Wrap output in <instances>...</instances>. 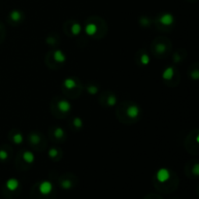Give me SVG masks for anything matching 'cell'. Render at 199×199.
<instances>
[{
    "mask_svg": "<svg viewBox=\"0 0 199 199\" xmlns=\"http://www.w3.org/2000/svg\"><path fill=\"white\" fill-rule=\"evenodd\" d=\"M169 178H170V172L168 169L160 168L156 172V179L160 183H165L166 181L169 180Z\"/></svg>",
    "mask_w": 199,
    "mask_h": 199,
    "instance_id": "6da1fadb",
    "label": "cell"
},
{
    "mask_svg": "<svg viewBox=\"0 0 199 199\" xmlns=\"http://www.w3.org/2000/svg\"><path fill=\"white\" fill-rule=\"evenodd\" d=\"M53 190V184L49 181H43L39 185V191L42 193V194L47 195Z\"/></svg>",
    "mask_w": 199,
    "mask_h": 199,
    "instance_id": "7a4b0ae2",
    "label": "cell"
},
{
    "mask_svg": "<svg viewBox=\"0 0 199 199\" xmlns=\"http://www.w3.org/2000/svg\"><path fill=\"white\" fill-rule=\"evenodd\" d=\"M160 23H162L163 25H166V27H169V25H172L174 23V17L171 14H163L159 19Z\"/></svg>",
    "mask_w": 199,
    "mask_h": 199,
    "instance_id": "3957f363",
    "label": "cell"
},
{
    "mask_svg": "<svg viewBox=\"0 0 199 199\" xmlns=\"http://www.w3.org/2000/svg\"><path fill=\"white\" fill-rule=\"evenodd\" d=\"M126 114L129 118L131 119H135L137 118L139 115H140V108L136 105H132V106H129L126 110Z\"/></svg>",
    "mask_w": 199,
    "mask_h": 199,
    "instance_id": "277c9868",
    "label": "cell"
},
{
    "mask_svg": "<svg viewBox=\"0 0 199 199\" xmlns=\"http://www.w3.org/2000/svg\"><path fill=\"white\" fill-rule=\"evenodd\" d=\"M57 106H59V109L62 113H68L71 110V104L67 100H60Z\"/></svg>",
    "mask_w": 199,
    "mask_h": 199,
    "instance_id": "5b68a950",
    "label": "cell"
},
{
    "mask_svg": "<svg viewBox=\"0 0 199 199\" xmlns=\"http://www.w3.org/2000/svg\"><path fill=\"white\" fill-rule=\"evenodd\" d=\"M19 181L15 178H11L6 182V187L8 188L9 190H16L17 188L19 187Z\"/></svg>",
    "mask_w": 199,
    "mask_h": 199,
    "instance_id": "8992f818",
    "label": "cell"
},
{
    "mask_svg": "<svg viewBox=\"0 0 199 199\" xmlns=\"http://www.w3.org/2000/svg\"><path fill=\"white\" fill-rule=\"evenodd\" d=\"M97 31V27L96 24L94 23H87L85 27V32L88 35V36H93L94 34L96 33Z\"/></svg>",
    "mask_w": 199,
    "mask_h": 199,
    "instance_id": "52a82bcc",
    "label": "cell"
},
{
    "mask_svg": "<svg viewBox=\"0 0 199 199\" xmlns=\"http://www.w3.org/2000/svg\"><path fill=\"white\" fill-rule=\"evenodd\" d=\"M174 73H175V70L173 67H167L166 69L163 71L162 73V78H163L164 80H171L173 76H174Z\"/></svg>",
    "mask_w": 199,
    "mask_h": 199,
    "instance_id": "ba28073f",
    "label": "cell"
},
{
    "mask_svg": "<svg viewBox=\"0 0 199 199\" xmlns=\"http://www.w3.org/2000/svg\"><path fill=\"white\" fill-rule=\"evenodd\" d=\"M23 158L25 162H27V163H33L34 160H35V155L33 153H31V151H24L23 155Z\"/></svg>",
    "mask_w": 199,
    "mask_h": 199,
    "instance_id": "9c48e42d",
    "label": "cell"
},
{
    "mask_svg": "<svg viewBox=\"0 0 199 199\" xmlns=\"http://www.w3.org/2000/svg\"><path fill=\"white\" fill-rule=\"evenodd\" d=\"M54 59L57 61V62H64L66 60V55L62 53L61 51L59 50H57L55 52V54H54Z\"/></svg>",
    "mask_w": 199,
    "mask_h": 199,
    "instance_id": "30bf717a",
    "label": "cell"
},
{
    "mask_svg": "<svg viewBox=\"0 0 199 199\" xmlns=\"http://www.w3.org/2000/svg\"><path fill=\"white\" fill-rule=\"evenodd\" d=\"M64 86L68 90H72V88H74L76 87V82L72 78H67V79L64 80Z\"/></svg>",
    "mask_w": 199,
    "mask_h": 199,
    "instance_id": "8fae6325",
    "label": "cell"
},
{
    "mask_svg": "<svg viewBox=\"0 0 199 199\" xmlns=\"http://www.w3.org/2000/svg\"><path fill=\"white\" fill-rule=\"evenodd\" d=\"M71 31H72V33L74 34V35H79L81 33V31H82L81 24L78 23H73L72 27H71Z\"/></svg>",
    "mask_w": 199,
    "mask_h": 199,
    "instance_id": "7c38bea8",
    "label": "cell"
},
{
    "mask_svg": "<svg viewBox=\"0 0 199 199\" xmlns=\"http://www.w3.org/2000/svg\"><path fill=\"white\" fill-rule=\"evenodd\" d=\"M13 141H14V143L17 144V145L22 144L23 141V134H20V133L15 134L14 137H13Z\"/></svg>",
    "mask_w": 199,
    "mask_h": 199,
    "instance_id": "4fadbf2b",
    "label": "cell"
},
{
    "mask_svg": "<svg viewBox=\"0 0 199 199\" xmlns=\"http://www.w3.org/2000/svg\"><path fill=\"white\" fill-rule=\"evenodd\" d=\"M10 16H11V19L13 20H15V22H19V20H20V18H22V14H20V12L17 11V10H15V11L11 12Z\"/></svg>",
    "mask_w": 199,
    "mask_h": 199,
    "instance_id": "5bb4252c",
    "label": "cell"
},
{
    "mask_svg": "<svg viewBox=\"0 0 199 199\" xmlns=\"http://www.w3.org/2000/svg\"><path fill=\"white\" fill-rule=\"evenodd\" d=\"M29 140H30V142L36 145V144H39L40 143V137H39V135L38 134H36V133H32V134H30V137H29Z\"/></svg>",
    "mask_w": 199,
    "mask_h": 199,
    "instance_id": "9a60e30c",
    "label": "cell"
},
{
    "mask_svg": "<svg viewBox=\"0 0 199 199\" xmlns=\"http://www.w3.org/2000/svg\"><path fill=\"white\" fill-rule=\"evenodd\" d=\"M55 136L56 138H62L64 136V130L61 127H57L55 130Z\"/></svg>",
    "mask_w": 199,
    "mask_h": 199,
    "instance_id": "2e32d148",
    "label": "cell"
},
{
    "mask_svg": "<svg viewBox=\"0 0 199 199\" xmlns=\"http://www.w3.org/2000/svg\"><path fill=\"white\" fill-rule=\"evenodd\" d=\"M141 62L144 65H148L150 63V57L147 54H143L142 56H141Z\"/></svg>",
    "mask_w": 199,
    "mask_h": 199,
    "instance_id": "e0dca14e",
    "label": "cell"
},
{
    "mask_svg": "<svg viewBox=\"0 0 199 199\" xmlns=\"http://www.w3.org/2000/svg\"><path fill=\"white\" fill-rule=\"evenodd\" d=\"M73 123H74L77 128H81L83 126V120L80 118H75L74 120H73Z\"/></svg>",
    "mask_w": 199,
    "mask_h": 199,
    "instance_id": "ac0fdd59",
    "label": "cell"
},
{
    "mask_svg": "<svg viewBox=\"0 0 199 199\" xmlns=\"http://www.w3.org/2000/svg\"><path fill=\"white\" fill-rule=\"evenodd\" d=\"M61 187L64 188V190H69V188L72 187V184H71V182L69 180H65L61 183Z\"/></svg>",
    "mask_w": 199,
    "mask_h": 199,
    "instance_id": "d6986e66",
    "label": "cell"
},
{
    "mask_svg": "<svg viewBox=\"0 0 199 199\" xmlns=\"http://www.w3.org/2000/svg\"><path fill=\"white\" fill-rule=\"evenodd\" d=\"M8 158V153L5 150H0V160H6Z\"/></svg>",
    "mask_w": 199,
    "mask_h": 199,
    "instance_id": "ffe728a7",
    "label": "cell"
},
{
    "mask_svg": "<svg viewBox=\"0 0 199 199\" xmlns=\"http://www.w3.org/2000/svg\"><path fill=\"white\" fill-rule=\"evenodd\" d=\"M57 154H59V151H57V150H55V149H51L49 151V156H50V158H55V156L57 155Z\"/></svg>",
    "mask_w": 199,
    "mask_h": 199,
    "instance_id": "44dd1931",
    "label": "cell"
},
{
    "mask_svg": "<svg viewBox=\"0 0 199 199\" xmlns=\"http://www.w3.org/2000/svg\"><path fill=\"white\" fill-rule=\"evenodd\" d=\"M165 50H166V47L163 44H159L156 47V51H158V53H163V52H165Z\"/></svg>",
    "mask_w": 199,
    "mask_h": 199,
    "instance_id": "7402d4cb",
    "label": "cell"
},
{
    "mask_svg": "<svg viewBox=\"0 0 199 199\" xmlns=\"http://www.w3.org/2000/svg\"><path fill=\"white\" fill-rule=\"evenodd\" d=\"M87 91H88V92H90L91 94H95L98 91V88L96 87L91 86V87H90L87 88Z\"/></svg>",
    "mask_w": 199,
    "mask_h": 199,
    "instance_id": "603a6c76",
    "label": "cell"
},
{
    "mask_svg": "<svg viewBox=\"0 0 199 199\" xmlns=\"http://www.w3.org/2000/svg\"><path fill=\"white\" fill-rule=\"evenodd\" d=\"M116 101H117L116 97H115V96H111V97L108 99V104H109L110 106H113V105H115V104H116Z\"/></svg>",
    "mask_w": 199,
    "mask_h": 199,
    "instance_id": "cb8c5ba5",
    "label": "cell"
},
{
    "mask_svg": "<svg viewBox=\"0 0 199 199\" xmlns=\"http://www.w3.org/2000/svg\"><path fill=\"white\" fill-rule=\"evenodd\" d=\"M140 22H141V23H142V24H144L145 27H147V25L150 24V20H148V18H142Z\"/></svg>",
    "mask_w": 199,
    "mask_h": 199,
    "instance_id": "d4e9b609",
    "label": "cell"
},
{
    "mask_svg": "<svg viewBox=\"0 0 199 199\" xmlns=\"http://www.w3.org/2000/svg\"><path fill=\"white\" fill-rule=\"evenodd\" d=\"M198 76H199V74H198V72H197V71H194V72L192 73V75H191V77L193 78V79H195V80L198 79V78H199Z\"/></svg>",
    "mask_w": 199,
    "mask_h": 199,
    "instance_id": "484cf974",
    "label": "cell"
},
{
    "mask_svg": "<svg viewBox=\"0 0 199 199\" xmlns=\"http://www.w3.org/2000/svg\"><path fill=\"white\" fill-rule=\"evenodd\" d=\"M193 173H194L195 175H198V173H199V170H198V164H195V165H194V168H193Z\"/></svg>",
    "mask_w": 199,
    "mask_h": 199,
    "instance_id": "4316f807",
    "label": "cell"
}]
</instances>
